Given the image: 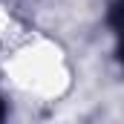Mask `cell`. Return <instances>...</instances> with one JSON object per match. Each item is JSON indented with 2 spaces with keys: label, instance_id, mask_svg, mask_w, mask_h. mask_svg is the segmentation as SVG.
<instances>
[{
  "label": "cell",
  "instance_id": "obj_1",
  "mask_svg": "<svg viewBox=\"0 0 124 124\" xmlns=\"http://www.w3.org/2000/svg\"><path fill=\"white\" fill-rule=\"evenodd\" d=\"M0 116H3V107H0Z\"/></svg>",
  "mask_w": 124,
  "mask_h": 124
}]
</instances>
